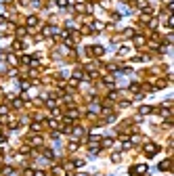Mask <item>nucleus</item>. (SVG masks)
I'll return each instance as SVG.
<instances>
[{"instance_id":"39448f33","label":"nucleus","mask_w":174,"mask_h":176,"mask_svg":"<svg viewBox=\"0 0 174 176\" xmlns=\"http://www.w3.org/2000/svg\"><path fill=\"white\" fill-rule=\"evenodd\" d=\"M78 176H86V174H78Z\"/></svg>"},{"instance_id":"7ed1b4c3","label":"nucleus","mask_w":174,"mask_h":176,"mask_svg":"<svg viewBox=\"0 0 174 176\" xmlns=\"http://www.w3.org/2000/svg\"><path fill=\"white\" fill-rule=\"evenodd\" d=\"M27 23H29V25H36V23H38V19H36V17H29V19H27Z\"/></svg>"},{"instance_id":"f257e3e1","label":"nucleus","mask_w":174,"mask_h":176,"mask_svg":"<svg viewBox=\"0 0 174 176\" xmlns=\"http://www.w3.org/2000/svg\"><path fill=\"white\" fill-rule=\"evenodd\" d=\"M155 151H157V147H155V145H147V149H145V153H147V155H155Z\"/></svg>"},{"instance_id":"20e7f679","label":"nucleus","mask_w":174,"mask_h":176,"mask_svg":"<svg viewBox=\"0 0 174 176\" xmlns=\"http://www.w3.org/2000/svg\"><path fill=\"white\" fill-rule=\"evenodd\" d=\"M67 4V0H59V6H65Z\"/></svg>"},{"instance_id":"f03ea898","label":"nucleus","mask_w":174,"mask_h":176,"mask_svg":"<svg viewBox=\"0 0 174 176\" xmlns=\"http://www.w3.org/2000/svg\"><path fill=\"white\" fill-rule=\"evenodd\" d=\"M134 172H138V174H145V172H147V166H136V168H134Z\"/></svg>"}]
</instances>
